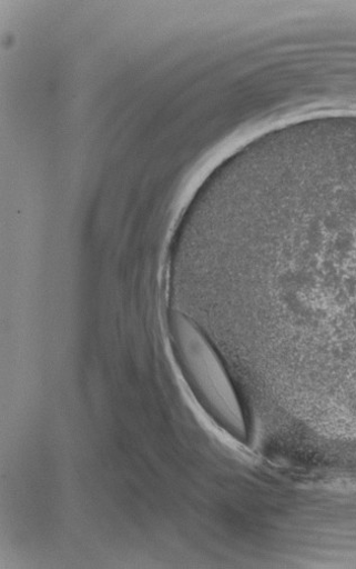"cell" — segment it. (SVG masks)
<instances>
[{
    "instance_id": "cell-1",
    "label": "cell",
    "mask_w": 356,
    "mask_h": 569,
    "mask_svg": "<svg viewBox=\"0 0 356 569\" xmlns=\"http://www.w3.org/2000/svg\"><path fill=\"white\" fill-rule=\"evenodd\" d=\"M171 335L184 378L202 408L233 438L246 440L243 408L216 350L182 313L173 316Z\"/></svg>"
}]
</instances>
